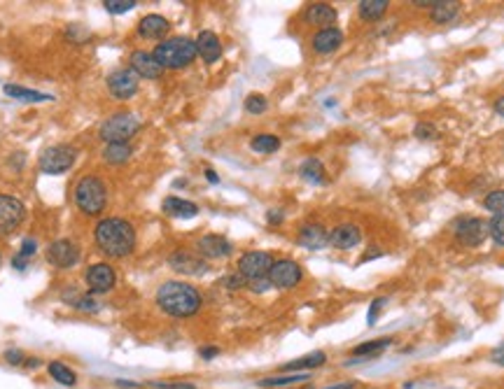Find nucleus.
<instances>
[{"instance_id":"nucleus-45","label":"nucleus","mask_w":504,"mask_h":389,"mask_svg":"<svg viewBox=\"0 0 504 389\" xmlns=\"http://www.w3.org/2000/svg\"><path fill=\"white\" fill-rule=\"evenodd\" d=\"M248 289H250V292H255V294H262V292H266V289H271V282H269V277H262V280H250Z\"/></svg>"},{"instance_id":"nucleus-6","label":"nucleus","mask_w":504,"mask_h":389,"mask_svg":"<svg viewBox=\"0 0 504 389\" xmlns=\"http://www.w3.org/2000/svg\"><path fill=\"white\" fill-rule=\"evenodd\" d=\"M77 150L72 145H54L47 147L40 157V170L45 175H61L75 166Z\"/></svg>"},{"instance_id":"nucleus-24","label":"nucleus","mask_w":504,"mask_h":389,"mask_svg":"<svg viewBox=\"0 0 504 389\" xmlns=\"http://www.w3.org/2000/svg\"><path fill=\"white\" fill-rule=\"evenodd\" d=\"M324 361H327V355L318 350V352H311V355L299 357L294 361H287L285 366H280V370L282 373H304V370H311V368H320Z\"/></svg>"},{"instance_id":"nucleus-53","label":"nucleus","mask_w":504,"mask_h":389,"mask_svg":"<svg viewBox=\"0 0 504 389\" xmlns=\"http://www.w3.org/2000/svg\"><path fill=\"white\" fill-rule=\"evenodd\" d=\"M26 366H28V368H38V366H40V359H38V357H28V359H26Z\"/></svg>"},{"instance_id":"nucleus-29","label":"nucleus","mask_w":504,"mask_h":389,"mask_svg":"<svg viewBox=\"0 0 504 389\" xmlns=\"http://www.w3.org/2000/svg\"><path fill=\"white\" fill-rule=\"evenodd\" d=\"M458 12H460V3L436 0V3H432V12H429V17H432L434 23H451L453 19H456Z\"/></svg>"},{"instance_id":"nucleus-15","label":"nucleus","mask_w":504,"mask_h":389,"mask_svg":"<svg viewBox=\"0 0 504 389\" xmlns=\"http://www.w3.org/2000/svg\"><path fill=\"white\" fill-rule=\"evenodd\" d=\"M231 243L224 236H215V233H208V236H201L196 240V252L199 257L206 259H226L231 255Z\"/></svg>"},{"instance_id":"nucleus-47","label":"nucleus","mask_w":504,"mask_h":389,"mask_svg":"<svg viewBox=\"0 0 504 389\" xmlns=\"http://www.w3.org/2000/svg\"><path fill=\"white\" fill-rule=\"evenodd\" d=\"M266 219H269V224H282V219H285V215H282L280 210H269Z\"/></svg>"},{"instance_id":"nucleus-54","label":"nucleus","mask_w":504,"mask_h":389,"mask_svg":"<svg viewBox=\"0 0 504 389\" xmlns=\"http://www.w3.org/2000/svg\"><path fill=\"white\" fill-rule=\"evenodd\" d=\"M0 261H3V257H0Z\"/></svg>"},{"instance_id":"nucleus-22","label":"nucleus","mask_w":504,"mask_h":389,"mask_svg":"<svg viewBox=\"0 0 504 389\" xmlns=\"http://www.w3.org/2000/svg\"><path fill=\"white\" fill-rule=\"evenodd\" d=\"M162 210L168 215V217H177V219H192L199 215V206H196V203L177 199V196H168V199H164Z\"/></svg>"},{"instance_id":"nucleus-2","label":"nucleus","mask_w":504,"mask_h":389,"mask_svg":"<svg viewBox=\"0 0 504 389\" xmlns=\"http://www.w3.org/2000/svg\"><path fill=\"white\" fill-rule=\"evenodd\" d=\"M157 306L162 308L166 315L171 317H192L201 310L204 306V299H201L199 289L187 285V282H164L162 287L157 289Z\"/></svg>"},{"instance_id":"nucleus-36","label":"nucleus","mask_w":504,"mask_h":389,"mask_svg":"<svg viewBox=\"0 0 504 389\" xmlns=\"http://www.w3.org/2000/svg\"><path fill=\"white\" fill-rule=\"evenodd\" d=\"M266 108H269V101L262 94H250L245 98V110H248L250 114H262V112H266Z\"/></svg>"},{"instance_id":"nucleus-19","label":"nucleus","mask_w":504,"mask_h":389,"mask_svg":"<svg viewBox=\"0 0 504 389\" xmlns=\"http://www.w3.org/2000/svg\"><path fill=\"white\" fill-rule=\"evenodd\" d=\"M194 42H196V54L206 63H215V61H220V57H222V42H220V38L213 30H201Z\"/></svg>"},{"instance_id":"nucleus-28","label":"nucleus","mask_w":504,"mask_h":389,"mask_svg":"<svg viewBox=\"0 0 504 389\" xmlns=\"http://www.w3.org/2000/svg\"><path fill=\"white\" fill-rule=\"evenodd\" d=\"M299 175L304 177L306 182L311 184H324L327 182V172H324V166L320 163V159H306L299 168Z\"/></svg>"},{"instance_id":"nucleus-49","label":"nucleus","mask_w":504,"mask_h":389,"mask_svg":"<svg viewBox=\"0 0 504 389\" xmlns=\"http://www.w3.org/2000/svg\"><path fill=\"white\" fill-rule=\"evenodd\" d=\"M117 387H122V389H140L143 385H140V382H131V380H122V378H117V380H113Z\"/></svg>"},{"instance_id":"nucleus-20","label":"nucleus","mask_w":504,"mask_h":389,"mask_svg":"<svg viewBox=\"0 0 504 389\" xmlns=\"http://www.w3.org/2000/svg\"><path fill=\"white\" fill-rule=\"evenodd\" d=\"M171 23L162 14H147L138 21V35L145 40H162L168 33Z\"/></svg>"},{"instance_id":"nucleus-21","label":"nucleus","mask_w":504,"mask_h":389,"mask_svg":"<svg viewBox=\"0 0 504 389\" xmlns=\"http://www.w3.org/2000/svg\"><path fill=\"white\" fill-rule=\"evenodd\" d=\"M311 45H313V49H316L318 54H331V52H336V49L343 45V33L336 26L320 28L316 35H313Z\"/></svg>"},{"instance_id":"nucleus-39","label":"nucleus","mask_w":504,"mask_h":389,"mask_svg":"<svg viewBox=\"0 0 504 389\" xmlns=\"http://www.w3.org/2000/svg\"><path fill=\"white\" fill-rule=\"evenodd\" d=\"M488 226H490V238H493L497 245L504 247V215H495Z\"/></svg>"},{"instance_id":"nucleus-33","label":"nucleus","mask_w":504,"mask_h":389,"mask_svg":"<svg viewBox=\"0 0 504 389\" xmlns=\"http://www.w3.org/2000/svg\"><path fill=\"white\" fill-rule=\"evenodd\" d=\"M35 252H38V243H35V238H23L19 252H17L14 259H12V266H14L17 270H26L28 259H33Z\"/></svg>"},{"instance_id":"nucleus-46","label":"nucleus","mask_w":504,"mask_h":389,"mask_svg":"<svg viewBox=\"0 0 504 389\" xmlns=\"http://www.w3.org/2000/svg\"><path fill=\"white\" fill-rule=\"evenodd\" d=\"M490 359H493V363H497V366H504V343H500V345H497V348L493 350Z\"/></svg>"},{"instance_id":"nucleus-31","label":"nucleus","mask_w":504,"mask_h":389,"mask_svg":"<svg viewBox=\"0 0 504 389\" xmlns=\"http://www.w3.org/2000/svg\"><path fill=\"white\" fill-rule=\"evenodd\" d=\"M388 8H390L388 0H362V3L358 5L360 17L365 21H378L380 17L388 12Z\"/></svg>"},{"instance_id":"nucleus-18","label":"nucleus","mask_w":504,"mask_h":389,"mask_svg":"<svg viewBox=\"0 0 504 389\" xmlns=\"http://www.w3.org/2000/svg\"><path fill=\"white\" fill-rule=\"evenodd\" d=\"M297 243L301 247H306V250H322L324 245H329V231L324 228L322 224H304L299 228V236H297Z\"/></svg>"},{"instance_id":"nucleus-14","label":"nucleus","mask_w":504,"mask_h":389,"mask_svg":"<svg viewBox=\"0 0 504 389\" xmlns=\"http://www.w3.org/2000/svg\"><path fill=\"white\" fill-rule=\"evenodd\" d=\"M128 66H131V70L136 72L138 77H145V79H159L164 75V68L157 63L155 54L145 52V49L133 52L131 59H128Z\"/></svg>"},{"instance_id":"nucleus-27","label":"nucleus","mask_w":504,"mask_h":389,"mask_svg":"<svg viewBox=\"0 0 504 389\" xmlns=\"http://www.w3.org/2000/svg\"><path fill=\"white\" fill-rule=\"evenodd\" d=\"M311 380L309 373H287V375H271V378H262L257 380V385L264 389H280V387H290V385H299V382Z\"/></svg>"},{"instance_id":"nucleus-52","label":"nucleus","mask_w":504,"mask_h":389,"mask_svg":"<svg viewBox=\"0 0 504 389\" xmlns=\"http://www.w3.org/2000/svg\"><path fill=\"white\" fill-rule=\"evenodd\" d=\"M495 112L504 117V96H502V98H497V101H495Z\"/></svg>"},{"instance_id":"nucleus-50","label":"nucleus","mask_w":504,"mask_h":389,"mask_svg":"<svg viewBox=\"0 0 504 389\" xmlns=\"http://www.w3.org/2000/svg\"><path fill=\"white\" fill-rule=\"evenodd\" d=\"M206 180L211 182V184H220V177H217V172H215L213 168H206Z\"/></svg>"},{"instance_id":"nucleus-25","label":"nucleus","mask_w":504,"mask_h":389,"mask_svg":"<svg viewBox=\"0 0 504 389\" xmlns=\"http://www.w3.org/2000/svg\"><path fill=\"white\" fill-rule=\"evenodd\" d=\"M3 91H5V96L14 98V101H23V103H45V101H52V96H49V94L26 89V86H19V84H5Z\"/></svg>"},{"instance_id":"nucleus-43","label":"nucleus","mask_w":504,"mask_h":389,"mask_svg":"<svg viewBox=\"0 0 504 389\" xmlns=\"http://www.w3.org/2000/svg\"><path fill=\"white\" fill-rule=\"evenodd\" d=\"M147 387L152 389H196L192 382H147Z\"/></svg>"},{"instance_id":"nucleus-51","label":"nucleus","mask_w":504,"mask_h":389,"mask_svg":"<svg viewBox=\"0 0 504 389\" xmlns=\"http://www.w3.org/2000/svg\"><path fill=\"white\" fill-rule=\"evenodd\" d=\"M324 389H355V382H341V385H329Z\"/></svg>"},{"instance_id":"nucleus-17","label":"nucleus","mask_w":504,"mask_h":389,"mask_svg":"<svg viewBox=\"0 0 504 389\" xmlns=\"http://www.w3.org/2000/svg\"><path fill=\"white\" fill-rule=\"evenodd\" d=\"M362 243V231L355 224H339L329 231V245L336 250H353Z\"/></svg>"},{"instance_id":"nucleus-23","label":"nucleus","mask_w":504,"mask_h":389,"mask_svg":"<svg viewBox=\"0 0 504 389\" xmlns=\"http://www.w3.org/2000/svg\"><path fill=\"white\" fill-rule=\"evenodd\" d=\"M306 21L313 26L331 28V23L336 21V10L327 3H313L306 8Z\"/></svg>"},{"instance_id":"nucleus-44","label":"nucleus","mask_w":504,"mask_h":389,"mask_svg":"<svg viewBox=\"0 0 504 389\" xmlns=\"http://www.w3.org/2000/svg\"><path fill=\"white\" fill-rule=\"evenodd\" d=\"M416 138H420V140H434L436 138V131L429 123H418L416 126Z\"/></svg>"},{"instance_id":"nucleus-48","label":"nucleus","mask_w":504,"mask_h":389,"mask_svg":"<svg viewBox=\"0 0 504 389\" xmlns=\"http://www.w3.org/2000/svg\"><path fill=\"white\" fill-rule=\"evenodd\" d=\"M201 359H206V361H211V359H215V357L220 355V350L217 348H201Z\"/></svg>"},{"instance_id":"nucleus-4","label":"nucleus","mask_w":504,"mask_h":389,"mask_svg":"<svg viewBox=\"0 0 504 389\" xmlns=\"http://www.w3.org/2000/svg\"><path fill=\"white\" fill-rule=\"evenodd\" d=\"M75 206L89 217L101 215L108 206V187L98 175H84L75 187Z\"/></svg>"},{"instance_id":"nucleus-26","label":"nucleus","mask_w":504,"mask_h":389,"mask_svg":"<svg viewBox=\"0 0 504 389\" xmlns=\"http://www.w3.org/2000/svg\"><path fill=\"white\" fill-rule=\"evenodd\" d=\"M131 154H133V147L128 143H113V145L103 147L101 157H103V161H106V163L122 166V163H126L128 159H131Z\"/></svg>"},{"instance_id":"nucleus-11","label":"nucleus","mask_w":504,"mask_h":389,"mask_svg":"<svg viewBox=\"0 0 504 389\" xmlns=\"http://www.w3.org/2000/svg\"><path fill=\"white\" fill-rule=\"evenodd\" d=\"M301 266L292 259H280V261H273L271 273H269V282L275 289H292L301 282Z\"/></svg>"},{"instance_id":"nucleus-13","label":"nucleus","mask_w":504,"mask_h":389,"mask_svg":"<svg viewBox=\"0 0 504 389\" xmlns=\"http://www.w3.org/2000/svg\"><path fill=\"white\" fill-rule=\"evenodd\" d=\"M84 282L89 287V294H108L115 287L117 273L110 263H94L84 273Z\"/></svg>"},{"instance_id":"nucleus-37","label":"nucleus","mask_w":504,"mask_h":389,"mask_svg":"<svg viewBox=\"0 0 504 389\" xmlns=\"http://www.w3.org/2000/svg\"><path fill=\"white\" fill-rule=\"evenodd\" d=\"M103 8H106L110 14H126V12H131L136 8V3H133V0H106Z\"/></svg>"},{"instance_id":"nucleus-5","label":"nucleus","mask_w":504,"mask_h":389,"mask_svg":"<svg viewBox=\"0 0 504 389\" xmlns=\"http://www.w3.org/2000/svg\"><path fill=\"white\" fill-rule=\"evenodd\" d=\"M140 119L131 112H117L113 117H108L106 121L101 123L98 128V138L103 140L106 145L113 143H128L138 131H140Z\"/></svg>"},{"instance_id":"nucleus-40","label":"nucleus","mask_w":504,"mask_h":389,"mask_svg":"<svg viewBox=\"0 0 504 389\" xmlns=\"http://www.w3.org/2000/svg\"><path fill=\"white\" fill-rule=\"evenodd\" d=\"M385 303H388V299H385V296H380V299H374V301H371V306H369V312H367V324H369V326L376 324L378 312L383 310V306H385Z\"/></svg>"},{"instance_id":"nucleus-30","label":"nucleus","mask_w":504,"mask_h":389,"mask_svg":"<svg viewBox=\"0 0 504 389\" xmlns=\"http://www.w3.org/2000/svg\"><path fill=\"white\" fill-rule=\"evenodd\" d=\"M47 370L52 375V380H57L64 387H75L77 385V373L70 366H66L64 361H49Z\"/></svg>"},{"instance_id":"nucleus-34","label":"nucleus","mask_w":504,"mask_h":389,"mask_svg":"<svg viewBox=\"0 0 504 389\" xmlns=\"http://www.w3.org/2000/svg\"><path fill=\"white\" fill-rule=\"evenodd\" d=\"M250 147L257 154H273L280 150V138H275L271 133H260L250 140Z\"/></svg>"},{"instance_id":"nucleus-7","label":"nucleus","mask_w":504,"mask_h":389,"mask_svg":"<svg viewBox=\"0 0 504 389\" xmlns=\"http://www.w3.org/2000/svg\"><path fill=\"white\" fill-rule=\"evenodd\" d=\"M453 233H456L460 245L476 247L490 236V226H488V221H483L478 217H463L453 224Z\"/></svg>"},{"instance_id":"nucleus-8","label":"nucleus","mask_w":504,"mask_h":389,"mask_svg":"<svg viewBox=\"0 0 504 389\" xmlns=\"http://www.w3.org/2000/svg\"><path fill=\"white\" fill-rule=\"evenodd\" d=\"M273 266V257L269 252H245V255L238 259V273H241L245 280H262V277H269Z\"/></svg>"},{"instance_id":"nucleus-16","label":"nucleus","mask_w":504,"mask_h":389,"mask_svg":"<svg viewBox=\"0 0 504 389\" xmlns=\"http://www.w3.org/2000/svg\"><path fill=\"white\" fill-rule=\"evenodd\" d=\"M168 266L182 275H204L208 270V263L204 259L196 255H189V252H184V250H177L168 257Z\"/></svg>"},{"instance_id":"nucleus-3","label":"nucleus","mask_w":504,"mask_h":389,"mask_svg":"<svg viewBox=\"0 0 504 389\" xmlns=\"http://www.w3.org/2000/svg\"><path fill=\"white\" fill-rule=\"evenodd\" d=\"M152 54H155L157 63L162 66L164 70L166 68L180 70V68H187L189 63H194V59L199 57V54H196V42L189 38H182V35L162 40Z\"/></svg>"},{"instance_id":"nucleus-1","label":"nucleus","mask_w":504,"mask_h":389,"mask_svg":"<svg viewBox=\"0 0 504 389\" xmlns=\"http://www.w3.org/2000/svg\"><path fill=\"white\" fill-rule=\"evenodd\" d=\"M98 250L110 259H124L136 250V228L122 217H106L96 224L94 231Z\"/></svg>"},{"instance_id":"nucleus-38","label":"nucleus","mask_w":504,"mask_h":389,"mask_svg":"<svg viewBox=\"0 0 504 389\" xmlns=\"http://www.w3.org/2000/svg\"><path fill=\"white\" fill-rule=\"evenodd\" d=\"M75 310H82V312H98L101 310V306L96 303L94 299H91V294H84V296H75L70 303Z\"/></svg>"},{"instance_id":"nucleus-12","label":"nucleus","mask_w":504,"mask_h":389,"mask_svg":"<svg viewBox=\"0 0 504 389\" xmlns=\"http://www.w3.org/2000/svg\"><path fill=\"white\" fill-rule=\"evenodd\" d=\"M108 89L110 94L119 101H128L131 96H136L138 91V75L131 68H119V70L110 72L108 75Z\"/></svg>"},{"instance_id":"nucleus-41","label":"nucleus","mask_w":504,"mask_h":389,"mask_svg":"<svg viewBox=\"0 0 504 389\" xmlns=\"http://www.w3.org/2000/svg\"><path fill=\"white\" fill-rule=\"evenodd\" d=\"M28 357L23 355L21 350H17V348H12V350H5V361L10 363V366H21V363H26Z\"/></svg>"},{"instance_id":"nucleus-42","label":"nucleus","mask_w":504,"mask_h":389,"mask_svg":"<svg viewBox=\"0 0 504 389\" xmlns=\"http://www.w3.org/2000/svg\"><path fill=\"white\" fill-rule=\"evenodd\" d=\"M222 285L226 289H233V292H236V289H245V287H248V280H245L241 273H236V275H226L224 280H222Z\"/></svg>"},{"instance_id":"nucleus-10","label":"nucleus","mask_w":504,"mask_h":389,"mask_svg":"<svg viewBox=\"0 0 504 389\" xmlns=\"http://www.w3.org/2000/svg\"><path fill=\"white\" fill-rule=\"evenodd\" d=\"M47 261L57 268H72L79 261V245L70 238H59L47 247Z\"/></svg>"},{"instance_id":"nucleus-35","label":"nucleus","mask_w":504,"mask_h":389,"mask_svg":"<svg viewBox=\"0 0 504 389\" xmlns=\"http://www.w3.org/2000/svg\"><path fill=\"white\" fill-rule=\"evenodd\" d=\"M483 208L490 210V212H495V215H504V189L490 191V194L483 199Z\"/></svg>"},{"instance_id":"nucleus-9","label":"nucleus","mask_w":504,"mask_h":389,"mask_svg":"<svg viewBox=\"0 0 504 389\" xmlns=\"http://www.w3.org/2000/svg\"><path fill=\"white\" fill-rule=\"evenodd\" d=\"M26 219V206L14 196L0 194V238L10 236Z\"/></svg>"},{"instance_id":"nucleus-32","label":"nucleus","mask_w":504,"mask_h":389,"mask_svg":"<svg viewBox=\"0 0 504 389\" xmlns=\"http://www.w3.org/2000/svg\"><path fill=\"white\" fill-rule=\"evenodd\" d=\"M392 338H376V341H367L358 345V348L353 350V357H360V359H371V357L380 355L385 348H390Z\"/></svg>"}]
</instances>
